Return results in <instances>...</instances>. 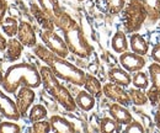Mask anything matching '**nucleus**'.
<instances>
[{
	"instance_id": "obj_23",
	"label": "nucleus",
	"mask_w": 160,
	"mask_h": 133,
	"mask_svg": "<svg viewBox=\"0 0 160 133\" xmlns=\"http://www.w3.org/2000/svg\"><path fill=\"white\" fill-rule=\"evenodd\" d=\"M99 130H100L101 132H105V133L120 132L121 125L116 120H113L112 117H103L100 121Z\"/></svg>"
},
{
	"instance_id": "obj_21",
	"label": "nucleus",
	"mask_w": 160,
	"mask_h": 133,
	"mask_svg": "<svg viewBox=\"0 0 160 133\" xmlns=\"http://www.w3.org/2000/svg\"><path fill=\"white\" fill-rule=\"evenodd\" d=\"M23 51V44L21 43L19 39L15 38H10L8 41V46H6V56L9 58V60L15 62L21 57V53Z\"/></svg>"
},
{
	"instance_id": "obj_15",
	"label": "nucleus",
	"mask_w": 160,
	"mask_h": 133,
	"mask_svg": "<svg viewBox=\"0 0 160 133\" xmlns=\"http://www.w3.org/2000/svg\"><path fill=\"white\" fill-rule=\"evenodd\" d=\"M129 48L132 52L137 53V54H140V56H144L148 54L149 52V44L147 42V39L143 37L142 35L134 32L131 35V38H129Z\"/></svg>"
},
{
	"instance_id": "obj_35",
	"label": "nucleus",
	"mask_w": 160,
	"mask_h": 133,
	"mask_svg": "<svg viewBox=\"0 0 160 133\" xmlns=\"http://www.w3.org/2000/svg\"><path fill=\"white\" fill-rule=\"evenodd\" d=\"M4 15H5V4H0V26L4 22Z\"/></svg>"
},
{
	"instance_id": "obj_7",
	"label": "nucleus",
	"mask_w": 160,
	"mask_h": 133,
	"mask_svg": "<svg viewBox=\"0 0 160 133\" xmlns=\"http://www.w3.org/2000/svg\"><path fill=\"white\" fill-rule=\"evenodd\" d=\"M148 73L150 78V88L147 91L149 101L153 106H157L160 100V64L154 62L148 67Z\"/></svg>"
},
{
	"instance_id": "obj_10",
	"label": "nucleus",
	"mask_w": 160,
	"mask_h": 133,
	"mask_svg": "<svg viewBox=\"0 0 160 133\" xmlns=\"http://www.w3.org/2000/svg\"><path fill=\"white\" fill-rule=\"evenodd\" d=\"M35 99H36V94L32 88L21 86L19 89V91L16 93V105H18V109L20 111L21 116L25 117L27 115Z\"/></svg>"
},
{
	"instance_id": "obj_12",
	"label": "nucleus",
	"mask_w": 160,
	"mask_h": 133,
	"mask_svg": "<svg viewBox=\"0 0 160 133\" xmlns=\"http://www.w3.org/2000/svg\"><path fill=\"white\" fill-rule=\"evenodd\" d=\"M18 38L21 43L26 47H35L37 44V38L33 27L26 22L21 21L19 23V31H18Z\"/></svg>"
},
{
	"instance_id": "obj_25",
	"label": "nucleus",
	"mask_w": 160,
	"mask_h": 133,
	"mask_svg": "<svg viewBox=\"0 0 160 133\" xmlns=\"http://www.w3.org/2000/svg\"><path fill=\"white\" fill-rule=\"evenodd\" d=\"M105 4V10L112 15H118L126 6V0H102Z\"/></svg>"
},
{
	"instance_id": "obj_1",
	"label": "nucleus",
	"mask_w": 160,
	"mask_h": 133,
	"mask_svg": "<svg viewBox=\"0 0 160 133\" xmlns=\"http://www.w3.org/2000/svg\"><path fill=\"white\" fill-rule=\"evenodd\" d=\"M33 52L42 62H44L53 70L57 78L69 81L74 85H84L86 75L85 72L72 64L70 62L65 60V58L59 57L58 54L53 53L43 44H36Z\"/></svg>"
},
{
	"instance_id": "obj_29",
	"label": "nucleus",
	"mask_w": 160,
	"mask_h": 133,
	"mask_svg": "<svg viewBox=\"0 0 160 133\" xmlns=\"http://www.w3.org/2000/svg\"><path fill=\"white\" fill-rule=\"evenodd\" d=\"M32 131L36 133H47L52 131L51 122H47L44 120H40L32 123Z\"/></svg>"
},
{
	"instance_id": "obj_20",
	"label": "nucleus",
	"mask_w": 160,
	"mask_h": 133,
	"mask_svg": "<svg viewBox=\"0 0 160 133\" xmlns=\"http://www.w3.org/2000/svg\"><path fill=\"white\" fill-rule=\"evenodd\" d=\"M111 47L116 53H120V54L126 52V51H128L129 43H128V39H127V36H126V32L117 31L113 35L112 39H111Z\"/></svg>"
},
{
	"instance_id": "obj_2",
	"label": "nucleus",
	"mask_w": 160,
	"mask_h": 133,
	"mask_svg": "<svg viewBox=\"0 0 160 133\" xmlns=\"http://www.w3.org/2000/svg\"><path fill=\"white\" fill-rule=\"evenodd\" d=\"M56 23L64 35V41L69 48V52L74 53L75 56L81 58L90 57L92 54V47L89 44L88 39L84 36L82 30L80 26L72 19L69 15L59 11L56 15Z\"/></svg>"
},
{
	"instance_id": "obj_13",
	"label": "nucleus",
	"mask_w": 160,
	"mask_h": 133,
	"mask_svg": "<svg viewBox=\"0 0 160 133\" xmlns=\"http://www.w3.org/2000/svg\"><path fill=\"white\" fill-rule=\"evenodd\" d=\"M108 114H110V116L113 120H116L120 125H124V126L134 120L132 114L126 109V106L121 105L118 102H113V104H111L108 106Z\"/></svg>"
},
{
	"instance_id": "obj_28",
	"label": "nucleus",
	"mask_w": 160,
	"mask_h": 133,
	"mask_svg": "<svg viewBox=\"0 0 160 133\" xmlns=\"http://www.w3.org/2000/svg\"><path fill=\"white\" fill-rule=\"evenodd\" d=\"M40 4L42 6V9L44 10V13L49 18H53V16L56 18V15L60 11L54 0H40Z\"/></svg>"
},
{
	"instance_id": "obj_17",
	"label": "nucleus",
	"mask_w": 160,
	"mask_h": 133,
	"mask_svg": "<svg viewBox=\"0 0 160 133\" xmlns=\"http://www.w3.org/2000/svg\"><path fill=\"white\" fill-rule=\"evenodd\" d=\"M147 10V21L149 25H154L160 20V0H142Z\"/></svg>"
},
{
	"instance_id": "obj_11",
	"label": "nucleus",
	"mask_w": 160,
	"mask_h": 133,
	"mask_svg": "<svg viewBox=\"0 0 160 133\" xmlns=\"http://www.w3.org/2000/svg\"><path fill=\"white\" fill-rule=\"evenodd\" d=\"M0 114H2L6 118L12 120V121H18L21 117L16 102H14L2 91H0Z\"/></svg>"
},
{
	"instance_id": "obj_27",
	"label": "nucleus",
	"mask_w": 160,
	"mask_h": 133,
	"mask_svg": "<svg viewBox=\"0 0 160 133\" xmlns=\"http://www.w3.org/2000/svg\"><path fill=\"white\" fill-rule=\"evenodd\" d=\"M47 117V109L41 105V104H37V105H33L28 112V118L31 122H36V121H40V120H44Z\"/></svg>"
},
{
	"instance_id": "obj_6",
	"label": "nucleus",
	"mask_w": 160,
	"mask_h": 133,
	"mask_svg": "<svg viewBox=\"0 0 160 133\" xmlns=\"http://www.w3.org/2000/svg\"><path fill=\"white\" fill-rule=\"evenodd\" d=\"M40 35L43 43L46 44V47L48 49H51L53 53L63 58H65L69 54V48H68L65 41L60 37L59 35H57L53 30H42Z\"/></svg>"
},
{
	"instance_id": "obj_16",
	"label": "nucleus",
	"mask_w": 160,
	"mask_h": 133,
	"mask_svg": "<svg viewBox=\"0 0 160 133\" xmlns=\"http://www.w3.org/2000/svg\"><path fill=\"white\" fill-rule=\"evenodd\" d=\"M51 122V127H52V131L54 132H59V133H73L75 132V127L74 125L68 121L67 118L58 116V115H54L51 117L49 120Z\"/></svg>"
},
{
	"instance_id": "obj_4",
	"label": "nucleus",
	"mask_w": 160,
	"mask_h": 133,
	"mask_svg": "<svg viewBox=\"0 0 160 133\" xmlns=\"http://www.w3.org/2000/svg\"><path fill=\"white\" fill-rule=\"evenodd\" d=\"M41 78H42V84L44 86V89L47 90V93L52 96L59 105H62L67 111H75L78 105H77V101L73 99V96L70 95L69 90L63 86L58 81L56 74L53 73V70L46 65V67H42L40 69Z\"/></svg>"
},
{
	"instance_id": "obj_18",
	"label": "nucleus",
	"mask_w": 160,
	"mask_h": 133,
	"mask_svg": "<svg viewBox=\"0 0 160 133\" xmlns=\"http://www.w3.org/2000/svg\"><path fill=\"white\" fill-rule=\"evenodd\" d=\"M95 96H92L88 90H81L78 93V95L75 97L77 105L78 107L81 109L82 111H91L95 106Z\"/></svg>"
},
{
	"instance_id": "obj_36",
	"label": "nucleus",
	"mask_w": 160,
	"mask_h": 133,
	"mask_svg": "<svg viewBox=\"0 0 160 133\" xmlns=\"http://www.w3.org/2000/svg\"><path fill=\"white\" fill-rule=\"evenodd\" d=\"M2 79H4V76H2V74L0 73V85L2 84Z\"/></svg>"
},
{
	"instance_id": "obj_9",
	"label": "nucleus",
	"mask_w": 160,
	"mask_h": 133,
	"mask_svg": "<svg viewBox=\"0 0 160 133\" xmlns=\"http://www.w3.org/2000/svg\"><path fill=\"white\" fill-rule=\"evenodd\" d=\"M120 64L122 68H124L127 72L129 73H134L138 70H143L147 62H145V57L137 54L134 52H123L120 56Z\"/></svg>"
},
{
	"instance_id": "obj_22",
	"label": "nucleus",
	"mask_w": 160,
	"mask_h": 133,
	"mask_svg": "<svg viewBox=\"0 0 160 133\" xmlns=\"http://www.w3.org/2000/svg\"><path fill=\"white\" fill-rule=\"evenodd\" d=\"M132 84H133V86H134V88L147 90V89L150 86V78H149V73L147 74V73H145V72H143V70L134 72V74H133V76H132Z\"/></svg>"
},
{
	"instance_id": "obj_8",
	"label": "nucleus",
	"mask_w": 160,
	"mask_h": 133,
	"mask_svg": "<svg viewBox=\"0 0 160 133\" xmlns=\"http://www.w3.org/2000/svg\"><path fill=\"white\" fill-rule=\"evenodd\" d=\"M102 89H103L105 96L108 97L110 100H112L113 102H118L124 106H129L132 104L131 96L128 94V91L124 90V86H121L118 84L110 81V83L105 84Z\"/></svg>"
},
{
	"instance_id": "obj_30",
	"label": "nucleus",
	"mask_w": 160,
	"mask_h": 133,
	"mask_svg": "<svg viewBox=\"0 0 160 133\" xmlns=\"http://www.w3.org/2000/svg\"><path fill=\"white\" fill-rule=\"evenodd\" d=\"M144 131H145V127L136 120H133L128 125H126V128H124V132L127 133H143Z\"/></svg>"
},
{
	"instance_id": "obj_34",
	"label": "nucleus",
	"mask_w": 160,
	"mask_h": 133,
	"mask_svg": "<svg viewBox=\"0 0 160 133\" xmlns=\"http://www.w3.org/2000/svg\"><path fill=\"white\" fill-rule=\"evenodd\" d=\"M6 46H8V41H6L5 37L0 33V52H1V51H4V49L6 48Z\"/></svg>"
},
{
	"instance_id": "obj_32",
	"label": "nucleus",
	"mask_w": 160,
	"mask_h": 133,
	"mask_svg": "<svg viewBox=\"0 0 160 133\" xmlns=\"http://www.w3.org/2000/svg\"><path fill=\"white\" fill-rule=\"evenodd\" d=\"M152 58H153V60L154 62H157V63H159L160 64V43L158 44H155L154 47H153V49H152Z\"/></svg>"
},
{
	"instance_id": "obj_14",
	"label": "nucleus",
	"mask_w": 160,
	"mask_h": 133,
	"mask_svg": "<svg viewBox=\"0 0 160 133\" xmlns=\"http://www.w3.org/2000/svg\"><path fill=\"white\" fill-rule=\"evenodd\" d=\"M107 76H108L110 81L118 84L121 86H124V88H127L132 84V76L129 74V72H127L124 68H118V67L111 68L108 70Z\"/></svg>"
},
{
	"instance_id": "obj_33",
	"label": "nucleus",
	"mask_w": 160,
	"mask_h": 133,
	"mask_svg": "<svg viewBox=\"0 0 160 133\" xmlns=\"http://www.w3.org/2000/svg\"><path fill=\"white\" fill-rule=\"evenodd\" d=\"M154 122H155V127L160 130V100L157 105V112H155V116H154Z\"/></svg>"
},
{
	"instance_id": "obj_3",
	"label": "nucleus",
	"mask_w": 160,
	"mask_h": 133,
	"mask_svg": "<svg viewBox=\"0 0 160 133\" xmlns=\"http://www.w3.org/2000/svg\"><path fill=\"white\" fill-rule=\"evenodd\" d=\"M41 84L42 78L37 68L28 63H20L11 65L6 70L1 85L8 94H16L21 86L37 89Z\"/></svg>"
},
{
	"instance_id": "obj_31",
	"label": "nucleus",
	"mask_w": 160,
	"mask_h": 133,
	"mask_svg": "<svg viewBox=\"0 0 160 133\" xmlns=\"http://www.w3.org/2000/svg\"><path fill=\"white\" fill-rule=\"evenodd\" d=\"M21 128L12 122H1L0 123V133H19Z\"/></svg>"
},
{
	"instance_id": "obj_24",
	"label": "nucleus",
	"mask_w": 160,
	"mask_h": 133,
	"mask_svg": "<svg viewBox=\"0 0 160 133\" xmlns=\"http://www.w3.org/2000/svg\"><path fill=\"white\" fill-rule=\"evenodd\" d=\"M128 94L131 96L132 104H134L136 106H144V105H147V102H148V100H149L147 93H145L143 89L132 88V89H129Z\"/></svg>"
},
{
	"instance_id": "obj_37",
	"label": "nucleus",
	"mask_w": 160,
	"mask_h": 133,
	"mask_svg": "<svg viewBox=\"0 0 160 133\" xmlns=\"http://www.w3.org/2000/svg\"><path fill=\"white\" fill-rule=\"evenodd\" d=\"M79 1H82V0H79Z\"/></svg>"
},
{
	"instance_id": "obj_19",
	"label": "nucleus",
	"mask_w": 160,
	"mask_h": 133,
	"mask_svg": "<svg viewBox=\"0 0 160 133\" xmlns=\"http://www.w3.org/2000/svg\"><path fill=\"white\" fill-rule=\"evenodd\" d=\"M85 90H88L90 94L95 97H100L103 94V86L100 83V80L94 76L92 74H86L85 75V81H84Z\"/></svg>"
},
{
	"instance_id": "obj_26",
	"label": "nucleus",
	"mask_w": 160,
	"mask_h": 133,
	"mask_svg": "<svg viewBox=\"0 0 160 133\" xmlns=\"http://www.w3.org/2000/svg\"><path fill=\"white\" fill-rule=\"evenodd\" d=\"M1 27H2V31H4V33H5L6 36L14 37L15 35H18V31H19V22L14 19V18H6V19L4 20Z\"/></svg>"
},
{
	"instance_id": "obj_5",
	"label": "nucleus",
	"mask_w": 160,
	"mask_h": 133,
	"mask_svg": "<svg viewBox=\"0 0 160 133\" xmlns=\"http://www.w3.org/2000/svg\"><path fill=\"white\" fill-rule=\"evenodd\" d=\"M147 10L142 0H128L123 9V25L127 33L138 32L147 21Z\"/></svg>"
}]
</instances>
